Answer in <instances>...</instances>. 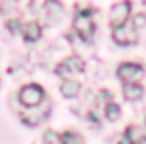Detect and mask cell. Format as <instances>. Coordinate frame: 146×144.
Returning <instances> with one entry per match:
<instances>
[{
  "label": "cell",
  "instance_id": "8",
  "mask_svg": "<svg viewBox=\"0 0 146 144\" xmlns=\"http://www.w3.org/2000/svg\"><path fill=\"white\" fill-rule=\"evenodd\" d=\"M44 16L48 18L50 24L62 20V16H64V6H62L60 0H46V2H44Z\"/></svg>",
  "mask_w": 146,
  "mask_h": 144
},
{
  "label": "cell",
  "instance_id": "5",
  "mask_svg": "<svg viewBox=\"0 0 146 144\" xmlns=\"http://www.w3.org/2000/svg\"><path fill=\"white\" fill-rule=\"evenodd\" d=\"M146 142V116L142 124H130L120 138V144H144Z\"/></svg>",
  "mask_w": 146,
  "mask_h": 144
},
{
  "label": "cell",
  "instance_id": "6",
  "mask_svg": "<svg viewBox=\"0 0 146 144\" xmlns=\"http://www.w3.org/2000/svg\"><path fill=\"white\" fill-rule=\"evenodd\" d=\"M116 74H118V78L122 82H138L144 76V68L138 62H122L118 66Z\"/></svg>",
  "mask_w": 146,
  "mask_h": 144
},
{
  "label": "cell",
  "instance_id": "2",
  "mask_svg": "<svg viewBox=\"0 0 146 144\" xmlns=\"http://www.w3.org/2000/svg\"><path fill=\"white\" fill-rule=\"evenodd\" d=\"M44 98H46V94H44L42 86H38V84H26V86H22L20 92H18V100H20V104L26 106V108L38 106L40 102H44Z\"/></svg>",
  "mask_w": 146,
  "mask_h": 144
},
{
  "label": "cell",
  "instance_id": "11",
  "mask_svg": "<svg viewBox=\"0 0 146 144\" xmlns=\"http://www.w3.org/2000/svg\"><path fill=\"white\" fill-rule=\"evenodd\" d=\"M60 92H62L66 98H74V96H78V92H80V82L74 80V78H64V82H62V86H60Z\"/></svg>",
  "mask_w": 146,
  "mask_h": 144
},
{
  "label": "cell",
  "instance_id": "16",
  "mask_svg": "<svg viewBox=\"0 0 146 144\" xmlns=\"http://www.w3.org/2000/svg\"><path fill=\"white\" fill-rule=\"evenodd\" d=\"M144 22H146V16H144V14H138L136 20H134V26H136V28H138V26H144Z\"/></svg>",
  "mask_w": 146,
  "mask_h": 144
},
{
  "label": "cell",
  "instance_id": "10",
  "mask_svg": "<svg viewBox=\"0 0 146 144\" xmlns=\"http://www.w3.org/2000/svg\"><path fill=\"white\" fill-rule=\"evenodd\" d=\"M122 92H124V98H126V100H130V102H136V100H140V98H142V94H144V88H142L138 82H124V88H122Z\"/></svg>",
  "mask_w": 146,
  "mask_h": 144
},
{
  "label": "cell",
  "instance_id": "1",
  "mask_svg": "<svg viewBox=\"0 0 146 144\" xmlns=\"http://www.w3.org/2000/svg\"><path fill=\"white\" fill-rule=\"evenodd\" d=\"M74 26V32L82 38V40H90L94 36V20H92V10L86 8V10H80L72 22Z\"/></svg>",
  "mask_w": 146,
  "mask_h": 144
},
{
  "label": "cell",
  "instance_id": "4",
  "mask_svg": "<svg viewBox=\"0 0 146 144\" xmlns=\"http://www.w3.org/2000/svg\"><path fill=\"white\" fill-rule=\"evenodd\" d=\"M112 38H114V42L120 44V46H130V44H134L136 38H138V36H136V26H134L132 22H124V24L112 28Z\"/></svg>",
  "mask_w": 146,
  "mask_h": 144
},
{
  "label": "cell",
  "instance_id": "15",
  "mask_svg": "<svg viewBox=\"0 0 146 144\" xmlns=\"http://www.w3.org/2000/svg\"><path fill=\"white\" fill-rule=\"evenodd\" d=\"M44 144H60L58 134H56V132H52V130H48V132L44 134Z\"/></svg>",
  "mask_w": 146,
  "mask_h": 144
},
{
  "label": "cell",
  "instance_id": "3",
  "mask_svg": "<svg viewBox=\"0 0 146 144\" xmlns=\"http://www.w3.org/2000/svg\"><path fill=\"white\" fill-rule=\"evenodd\" d=\"M54 72H56L58 76H62V78H72V76H76V74H82V72H84V60H82L80 56H70V58L62 60V62L56 66Z\"/></svg>",
  "mask_w": 146,
  "mask_h": 144
},
{
  "label": "cell",
  "instance_id": "13",
  "mask_svg": "<svg viewBox=\"0 0 146 144\" xmlns=\"http://www.w3.org/2000/svg\"><path fill=\"white\" fill-rule=\"evenodd\" d=\"M58 140H60V144H82V138H80L76 132H72V130H68V132L60 134V136H58Z\"/></svg>",
  "mask_w": 146,
  "mask_h": 144
},
{
  "label": "cell",
  "instance_id": "12",
  "mask_svg": "<svg viewBox=\"0 0 146 144\" xmlns=\"http://www.w3.org/2000/svg\"><path fill=\"white\" fill-rule=\"evenodd\" d=\"M104 116H106V120H110V122H114V120H118L120 118V106L116 104V102H106V106H104Z\"/></svg>",
  "mask_w": 146,
  "mask_h": 144
},
{
  "label": "cell",
  "instance_id": "7",
  "mask_svg": "<svg viewBox=\"0 0 146 144\" xmlns=\"http://www.w3.org/2000/svg\"><path fill=\"white\" fill-rule=\"evenodd\" d=\"M130 12H132V4H130V0H122V2L114 4L112 10H110V26L116 28L124 22H128L130 18Z\"/></svg>",
  "mask_w": 146,
  "mask_h": 144
},
{
  "label": "cell",
  "instance_id": "14",
  "mask_svg": "<svg viewBox=\"0 0 146 144\" xmlns=\"http://www.w3.org/2000/svg\"><path fill=\"white\" fill-rule=\"evenodd\" d=\"M16 2H18V0H0V14L14 10L16 8Z\"/></svg>",
  "mask_w": 146,
  "mask_h": 144
},
{
  "label": "cell",
  "instance_id": "9",
  "mask_svg": "<svg viewBox=\"0 0 146 144\" xmlns=\"http://www.w3.org/2000/svg\"><path fill=\"white\" fill-rule=\"evenodd\" d=\"M20 32H22V38H24L26 42H36V40L42 36V26L32 20V22L22 24V26H20Z\"/></svg>",
  "mask_w": 146,
  "mask_h": 144
}]
</instances>
